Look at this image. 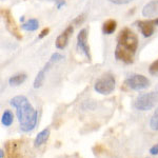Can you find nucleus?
Wrapping results in <instances>:
<instances>
[{"instance_id":"16","label":"nucleus","mask_w":158,"mask_h":158,"mask_svg":"<svg viewBox=\"0 0 158 158\" xmlns=\"http://www.w3.org/2000/svg\"><path fill=\"white\" fill-rule=\"evenodd\" d=\"M13 120H14V116H13V113L10 110H6L4 111V113L2 114L1 117V122L4 127H10L13 123Z\"/></svg>"},{"instance_id":"23","label":"nucleus","mask_w":158,"mask_h":158,"mask_svg":"<svg viewBox=\"0 0 158 158\" xmlns=\"http://www.w3.org/2000/svg\"><path fill=\"white\" fill-rule=\"evenodd\" d=\"M0 157H1V158H3V149H1V150H0Z\"/></svg>"},{"instance_id":"10","label":"nucleus","mask_w":158,"mask_h":158,"mask_svg":"<svg viewBox=\"0 0 158 158\" xmlns=\"http://www.w3.org/2000/svg\"><path fill=\"white\" fill-rule=\"evenodd\" d=\"M73 31H74V27H72V24H71V25H69L67 29L63 31L59 36L57 37L56 42H55L56 48H57V49L63 50L65 47H67L68 43H69V40H70L71 35H72V33H73Z\"/></svg>"},{"instance_id":"18","label":"nucleus","mask_w":158,"mask_h":158,"mask_svg":"<svg viewBox=\"0 0 158 158\" xmlns=\"http://www.w3.org/2000/svg\"><path fill=\"white\" fill-rule=\"evenodd\" d=\"M149 72L153 76H158V59H156L151 65H150Z\"/></svg>"},{"instance_id":"17","label":"nucleus","mask_w":158,"mask_h":158,"mask_svg":"<svg viewBox=\"0 0 158 158\" xmlns=\"http://www.w3.org/2000/svg\"><path fill=\"white\" fill-rule=\"evenodd\" d=\"M150 128H151L153 131H158V106L154 111L153 116L151 117V120H150Z\"/></svg>"},{"instance_id":"25","label":"nucleus","mask_w":158,"mask_h":158,"mask_svg":"<svg viewBox=\"0 0 158 158\" xmlns=\"http://www.w3.org/2000/svg\"><path fill=\"white\" fill-rule=\"evenodd\" d=\"M2 1H3V0H2Z\"/></svg>"},{"instance_id":"19","label":"nucleus","mask_w":158,"mask_h":158,"mask_svg":"<svg viewBox=\"0 0 158 158\" xmlns=\"http://www.w3.org/2000/svg\"><path fill=\"white\" fill-rule=\"evenodd\" d=\"M109 1L112 2V3H115V4H127V3L132 2L133 0H109Z\"/></svg>"},{"instance_id":"9","label":"nucleus","mask_w":158,"mask_h":158,"mask_svg":"<svg viewBox=\"0 0 158 158\" xmlns=\"http://www.w3.org/2000/svg\"><path fill=\"white\" fill-rule=\"evenodd\" d=\"M77 48L82 54L85 55V57L89 60L91 59L90 54V47L88 44V31L86 29H82L77 35Z\"/></svg>"},{"instance_id":"8","label":"nucleus","mask_w":158,"mask_h":158,"mask_svg":"<svg viewBox=\"0 0 158 158\" xmlns=\"http://www.w3.org/2000/svg\"><path fill=\"white\" fill-rule=\"evenodd\" d=\"M137 25L143 37H151L154 34L156 27H158V17L150 20H140L137 22Z\"/></svg>"},{"instance_id":"5","label":"nucleus","mask_w":158,"mask_h":158,"mask_svg":"<svg viewBox=\"0 0 158 158\" xmlns=\"http://www.w3.org/2000/svg\"><path fill=\"white\" fill-rule=\"evenodd\" d=\"M124 85L129 89L134 91H140L149 88L150 80L146 76L140 75V74H134V75L129 76L124 81Z\"/></svg>"},{"instance_id":"13","label":"nucleus","mask_w":158,"mask_h":158,"mask_svg":"<svg viewBox=\"0 0 158 158\" xmlns=\"http://www.w3.org/2000/svg\"><path fill=\"white\" fill-rule=\"evenodd\" d=\"M117 27V22L114 19H109L102 24V32L106 35H111L115 32Z\"/></svg>"},{"instance_id":"14","label":"nucleus","mask_w":158,"mask_h":158,"mask_svg":"<svg viewBox=\"0 0 158 158\" xmlns=\"http://www.w3.org/2000/svg\"><path fill=\"white\" fill-rule=\"evenodd\" d=\"M25 80H27V75L22 73V74H17V75L12 76V77L9 79V82L11 85L17 86V85H20L21 83H23Z\"/></svg>"},{"instance_id":"21","label":"nucleus","mask_w":158,"mask_h":158,"mask_svg":"<svg viewBox=\"0 0 158 158\" xmlns=\"http://www.w3.org/2000/svg\"><path fill=\"white\" fill-rule=\"evenodd\" d=\"M49 32H50V29H49V27H45V29H43V30L41 31V33H40V35L38 36V38H39V39H41V38H43L44 36H47V35L49 34Z\"/></svg>"},{"instance_id":"6","label":"nucleus","mask_w":158,"mask_h":158,"mask_svg":"<svg viewBox=\"0 0 158 158\" xmlns=\"http://www.w3.org/2000/svg\"><path fill=\"white\" fill-rule=\"evenodd\" d=\"M61 59H63V56L61 54H59V53H55V54H53L52 56H51L50 60L48 61L47 64L43 67L42 70L39 71V73L37 74L36 78H35V80H34V88L35 89H38L42 85L43 81H44V79H45L47 72L50 70L51 65H52L53 63H56V62H58V61H60Z\"/></svg>"},{"instance_id":"1","label":"nucleus","mask_w":158,"mask_h":158,"mask_svg":"<svg viewBox=\"0 0 158 158\" xmlns=\"http://www.w3.org/2000/svg\"><path fill=\"white\" fill-rule=\"evenodd\" d=\"M137 48H138L137 35L131 29L124 27L119 32L117 37L115 58L127 64H130L133 62Z\"/></svg>"},{"instance_id":"11","label":"nucleus","mask_w":158,"mask_h":158,"mask_svg":"<svg viewBox=\"0 0 158 158\" xmlns=\"http://www.w3.org/2000/svg\"><path fill=\"white\" fill-rule=\"evenodd\" d=\"M142 15L144 17H154L158 16V0H152L147 3L142 9Z\"/></svg>"},{"instance_id":"15","label":"nucleus","mask_w":158,"mask_h":158,"mask_svg":"<svg viewBox=\"0 0 158 158\" xmlns=\"http://www.w3.org/2000/svg\"><path fill=\"white\" fill-rule=\"evenodd\" d=\"M39 27V22H38L37 19H30L27 20V22H24L23 24L21 25V27L25 31H30V32H33V31H36Z\"/></svg>"},{"instance_id":"22","label":"nucleus","mask_w":158,"mask_h":158,"mask_svg":"<svg viewBox=\"0 0 158 158\" xmlns=\"http://www.w3.org/2000/svg\"><path fill=\"white\" fill-rule=\"evenodd\" d=\"M150 154L151 155H157L158 154V143H156L155 146H153L150 149Z\"/></svg>"},{"instance_id":"24","label":"nucleus","mask_w":158,"mask_h":158,"mask_svg":"<svg viewBox=\"0 0 158 158\" xmlns=\"http://www.w3.org/2000/svg\"><path fill=\"white\" fill-rule=\"evenodd\" d=\"M50 1H51V0H50ZM55 1H59V0H55Z\"/></svg>"},{"instance_id":"4","label":"nucleus","mask_w":158,"mask_h":158,"mask_svg":"<svg viewBox=\"0 0 158 158\" xmlns=\"http://www.w3.org/2000/svg\"><path fill=\"white\" fill-rule=\"evenodd\" d=\"M158 100V94L157 92H150L140 95L136 99L134 103L135 109L139 110V111H149L152 110L155 106Z\"/></svg>"},{"instance_id":"7","label":"nucleus","mask_w":158,"mask_h":158,"mask_svg":"<svg viewBox=\"0 0 158 158\" xmlns=\"http://www.w3.org/2000/svg\"><path fill=\"white\" fill-rule=\"evenodd\" d=\"M1 16L4 20V22H6V30L9 31V32L11 33V34L16 38V39L21 40L22 36H21V34H20L19 29H18V27H17L16 22H15L14 18H13L11 12H10L9 10L3 9V7H2L1 9Z\"/></svg>"},{"instance_id":"2","label":"nucleus","mask_w":158,"mask_h":158,"mask_svg":"<svg viewBox=\"0 0 158 158\" xmlns=\"http://www.w3.org/2000/svg\"><path fill=\"white\" fill-rule=\"evenodd\" d=\"M10 103L16 109L21 131L30 132L34 130L38 120V112L32 106L29 99L25 96H15Z\"/></svg>"},{"instance_id":"3","label":"nucleus","mask_w":158,"mask_h":158,"mask_svg":"<svg viewBox=\"0 0 158 158\" xmlns=\"http://www.w3.org/2000/svg\"><path fill=\"white\" fill-rule=\"evenodd\" d=\"M94 89L99 94L109 95L115 89V78L111 73H106L96 80Z\"/></svg>"},{"instance_id":"12","label":"nucleus","mask_w":158,"mask_h":158,"mask_svg":"<svg viewBox=\"0 0 158 158\" xmlns=\"http://www.w3.org/2000/svg\"><path fill=\"white\" fill-rule=\"evenodd\" d=\"M49 137H50V129L42 130L40 133H38L36 138H35L34 146L35 147H40V146H42V144H44L45 142L48 141Z\"/></svg>"},{"instance_id":"20","label":"nucleus","mask_w":158,"mask_h":158,"mask_svg":"<svg viewBox=\"0 0 158 158\" xmlns=\"http://www.w3.org/2000/svg\"><path fill=\"white\" fill-rule=\"evenodd\" d=\"M85 14H82V15H79V16L77 17V18H76L75 20H74V23L75 24H80V23H82L83 22V20L85 19Z\"/></svg>"}]
</instances>
